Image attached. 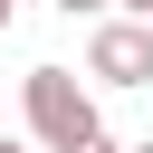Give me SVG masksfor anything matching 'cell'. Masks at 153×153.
<instances>
[{"mask_svg":"<svg viewBox=\"0 0 153 153\" xmlns=\"http://www.w3.org/2000/svg\"><path fill=\"white\" fill-rule=\"evenodd\" d=\"M19 115H29V143H38V153H76L86 134H105L76 67H29V76H19Z\"/></svg>","mask_w":153,"mask_h":153,"instance_id":"6da1fadb","label":"cell"},{"mask_svg":"<svg viewBox=\"0 0 153 153\" xmlns=\"http://www.w3.org/2000/svg\"><path fill=\"white\" fill-rule=\"evenodd\" d=\"M86 76L96 86H153V19H96Z\"/></svg>","mask_w":153,"mask_h":153,"instance_id":"7a4b0ae2","label":"cell"},{"mask_svg":"<svg viewBox=\"0 0 153 153\" xmlns=\"http://www.w3.org/2000/svg\"><path fill=\"white\" fill-rule=\"evenodd\" d=\"M57 10H67V19H96V10H115V0H57Z\"/></svg>","mask_w":153,"mask_h":153,"instance_id":"3957f363","label":"cell"},{"mask_svg":"<svg viewBox=\"0 0 153 153\" xmlns=\"http://www.w3.org/2000/svg\"><path fill=\"white\" fill-rule=\"evenodd\" d=\"M76 153H124V143H115V134H86V143H76Z\"/></svg>","mask_w":153,"mask_h":153,"instance_id":"277c9868","label":"cell"},{"mask_svg":"<svg viewBox=\"0 0 153 153\" xmlns=\"http://www.w3.org/2000/svg\"><path fill=\"white\" fill-rule=\"evenodd\" d=\"M115 10H124V19H153V0H115Z\"/></svg>","mask_w":153,"mask_h":153,"instance_id":"5b68a950","label":"cell"},{"mask_svg":"<svg viewBox=\"0 0 153 153\" xmlns=\"http://www.w3.org/2000/svg\"><path fill=\"white\" fill-rule=\"evenodd\" d=\"M0 153H38V143H19V134H0Z\"/></svg>","mask_w":153,"mask_h":153,"instance_id":"8992f818","label":"cell"},{"mask_svg":"<svg viewBox=\"0 0 153 153\" xmlns=\"http://www.w3.org/2000/svg\"><path fill=\"white\" fill-rule=\"evenodd\" d=\"M10 19H19V0H0V29H10Z\"/></svg>","mask_w":153,"mask_h":153,"instance_id":"52a82bcc","label":"cell"},{"mask_svg":"<svg viewBox=\"0 0 153 153\" xmlns=\"http://www.w3.org/2000/svg\"><path fill=\"white\" fill-rule=\"evenodd\" d=\"M124 153H153V143H124Z\"/></svg>","mask_w":153,"mask_h":153,"instance_id":"ba28073f","label":"cell"}]
</instances>
